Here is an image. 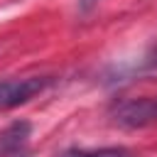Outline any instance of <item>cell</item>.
I'll list each match as a JSON object with an SVG mask.
<instances>
[{"instance_id":"cell-1","label":"cell","mask_w":157,"mask_h":157,"mask_svg":"<svg viewBox=\"0 0 157 157\" xmlns=\"http://www.w3.org/2000/svg\"><path fill=\"white\" fill-rule=\"evenodd\" d=\"M110 118L115 125L137 130L157 123V96H140V98H123L110 108Z\"/></svg>"},{"instance_id":"cell-2","label":"cell","mask_w":157,"mask_h":157,"mask_svg":"<svg viewBox=\"0 0 157 157\" xmlns=\"http://www.w3.org/2000/svg\"><path fill=\"white\" fill-rule=\"evenodd\" d=\"M52 83L49 76H25V78H2L0 81V110L17 108L34 96H39Z\"/></svg>"},{"instance_id":"cell-3","label":"cell","mask_w":157,"mask_h":157,"mask_svg":"<svg viewBox=\"0 0 157 157\" xmlns=\"http://www.w3.org/2000/svg\"><path fill=\"white\" fill-rule=\"evenodd\" d=\"M29 135H32V125L27 120L10 123L5 130H0V157H25Z\"/></svg>"},{"instance_id":"cell-4","label":"cell","mask_w":157,"mask_h":157,"mask_svg":"<svg viewBox=\"0 0 157 157\" xmlns=\"http://www.w3.org/2000/svg\"><path fill=\"white\" fill-rule=\"evenodd\" d=\"M56 157H132V152L123 145H110V147H71L64 150Z\"/></svg>"},{"instance_id":"cell-5","label":"cell","mask_w":157,"mask_h":157,"mask_svg":"<svg viewBox=\"0 0 157 157\" xmlns=\"http://www.w3.org/2000/svg\"><path fill=\"white\" fill-rule=\"evenodd\" d=\"M98 0H78V5H81V10H91L93 5H96Z\"/></svg>"}]
</instances>
